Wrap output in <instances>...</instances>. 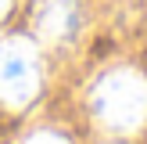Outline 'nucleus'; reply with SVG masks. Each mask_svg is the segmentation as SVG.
I'll return each instance as SVG.
<instances>
[{
	"mask_svg": "<svg viewBox=\"0 0 147 144\" xmlns=\"http://www.w3.org/2000/svg\"><path fill=\"white\" fill-rule=\"evenodd\" d=\"M25 144H68V141H65L61 133H50V130H43V133H32Z\"/></svg>",
	"mask_w": 147,
	"mask_h": 144,
	"instance_id": "4",
	"label": "nucleus"
},
{
	"mask_svg": "<svg viewBox=\"0 0 147 144\" xmlns=\"http://www.w3.org/2000/svg\"><path fill=\"white\" fill-rule=\"evenodd\" d=\"M93 115L108 130H140L147 122V79L136 69H115L97 79L90 94Z\"/></svg>",
	"mask_w": 147,
	"mask_h": 144,
	"instance_id": "1",
	"label": "nucleus"
},
{
	"mask_svg": "<svg viewBox=\"0 0 147 144\" xmlns=\"http://www.w3.org/2000/svg\"><path fill=\"white\" fill-rule=\"evenodd\" d=\"M32 25H36V36L43 43H54V47L76 40V33H79V0H36Z\"/></svg>",
	"mask_w": 147,
	"mask_h": 144,
	"instance_id": "3",
	"label": "nucleus"
},
{
	"mask_svg": "<svg viewBox=\"0 0 147 144\" xmlns=\"http://www.w3.org/2000/svg\"><path fill=\"white\" fill-rule=\"evenodd\" d=\"M7 7H11V0H0V18L7 14Z\"/></svg>",
	"mask_w": 147,
	"mask_h": 144,
	"instance_id": "5",
	"label": "nucleus"
},
{
	"mask_svg": "<svg viewBox=\"0 0 147 144\" xmlns=\"http://www.w3.org/2000/svg\"><path fill=\"white\" fill-rule=\"evenodd\" d=\"M40 90V54L29 40H0V105L25 108Z\"/></svg>",
	"mask_w": 147,
	"mask_h": 144,
	"instance_id": "2",
	"label": "nucleus"
}]
</instances>
